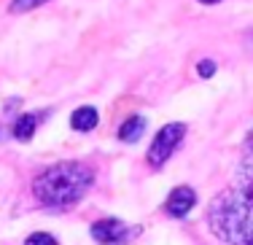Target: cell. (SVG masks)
I'll list each match as a JSON object with an SVG mask.
<instances>
[{
    "mask_svg": "<svg viewBox=\"0 0 253 245\" xmlns=\"http://www.w3.org/2000/svg\"><path fill=\"white\" fill-rule=\"evenodd\" d=\"M49 3V0H11L8 3V11L11 14H27V11L38 8V5Z\"/></svg>",
    "mask_w": 253,
    "mask_h": 245,
    "instance_id": "9",
    "label": "cell"
},
{
    "mask_svg": "<svg viewBox=\"0 0 253 245\" xmlns=\"http://www.w3.org/2000/svg\"><path fill=\"white\" fill-rule=\"evenodd\" d=\"M194 205H197V191L191 186H175L165 202V213L172 218H183V216H189V210Z\"/></svg>",
    "mask_w": 253,
    "mask_h": 245,
    "instance_id": "5",
    "label": "cell"
},
{
    "mask_svg": "<svg viewBox=\"0 0 253 245\" xmlns=\"http://www.w3.org/2000/svg\"><path fill=\"white\" fill-rule=\"evenodd\" d=\"M200 3H205V5H215V3H221V0H200Z\"/></svg>",
    "mask_w": 253,
    "mask_h": 245,
    "instance_id": "13",
    "label": "cell"
},
{
    "mask_svg": "<svg viewBox=\"0 0 253 245\" xmlns=\"http://www.w3.org/2000/svg\"><path fill=\"white\" fill-rule=\"evenodd\" d=\"M186 137V124L183 122H172V124H165L159 132L154 135L151 146H148V154H146V162L159 170L167 159L175 154V148L180 146V140Z\"/></svg>",
    "mask_w": 253,
    "mask_h": 245,
    "instance_id": "3",
    "label": "cell"
},
{
    "mask_svg": "<svg viewBox=\"0 0 253 245\" xmlns=\"http://www.w3.org/2000/svg\"><path fill=\"white\" fill-rule=\"evenodd\" d=\"M245 146H248L251 151H253V129H251V135H248V143H245Z\"/></svg>",
    "mask_w": 253,
    "mask_h": 245,
    "instance_id": "12",
    "label": "cell"
},
{
    "mask_svg": "<svg viewBox=\"0 0 253 245\" xmlns=\"http://www.w3.org/2000/svg\"><path fill=\"white\" fill-rule=\"evenodd\" d=\"M35 127H38V113H22L14 122V137L16 140H33Z\"/></svg>",
    "mask_w": 253,
    "mask_h": 245,
    "instance_id": "8",
    "label": "cell"
},
{
    "mask_svg": "<svg viewBox=\"0 0 253 245\" xmlns=\"http://www.w3.org/2000/svg\"><path fill=\"white\" fill-rule=\"evenodd\" d=\"M208 224L226 245H253V172L243 170L234 186L210 202Z\"/></svg>",
    "mask_w": 253,
    "mask_h": 245,
    "instance_id": "1",
    "label": "cell"
},
{
    "mask_svg": "<svg viewBox=\"0 0 253 245\" xmlns=\"http://www.w3.org/2000/svg\"><path fill=\"white\" fill-rule=\"evenodd\" d=\"M137 232H140V226H129L119 218H100L89 226L92 240L100 245H124L132 237H137Z\"/></svg>",
    "mask_w": 253,
    "mask_h": 245,
    "instance_id": "4",
    "label": "cell"
},
{
    "mask_svg": "<svg viewBox=\"0 0 253 245\" xmlns=\"http://www.w3.org/2000/svg\"><path fill=\"white\" fill-rule=\"evenodd\" d=\"M248 46H251V51H253V30L248 33Z\"/></svg>",
    "mask_w": 253,
    "mask_h": 245,
    "instance_id": "14",
    "label": "cell"
},
{
    "mask_svg": "<svg viewBox=\"0 0 253 245\" xmlns=\"http://www.w3.org/2000/svg\"><path fill=\"white\" fill-rule=\"evenodd\" d=\"M100 124V113L92 108V105H84V108H76L70 113V127L76 132H92L94 127Z\"/></svg>",
    "mask_w": 253,
    "mask_h": 245,
    "instance_id": "6",
    "label": "cell"
},
{
    "mask_svg": "<svg viewBox=\"0 0 253 245\" xmlns=\"http://www.w3.org/2000/svg\"><path fill=\"white\" fill-rule=\"evenodd\" d=\"M215 70H218V65H215L213 59H200V65H197L200 79H210V76H215Z\"/></svg>",
    "mask_w": 253,
    "mask_h": 245,
    "instance_id": "11",
    "label": "cell"
},
{
    "mask_svg": "<svg viewBox=\"0 0 253 245\" xmlns=\"http://www.w3.org/2000/svg\"><path fill=\"white\" fill-rule=\"evenodd\" d=\"M25 245H59V243L54 235H49V232H33L25 240Z\"/></svg>",
    "mask_w": 253,
    "mask_h": 245,
    "instance_id": "10",
    "label": "cell"
},
{
    "mask_svg": "<svg viewBox=\"0 0 253 245\" xmlns=\"http://www.w3.org/2000/svg\"><path fill=\"white\" fill-rule=\"evenodd\" d=\"M146 132V119L143 116H129L126 122L119 127V140L122 143H137Z\"/></svg>",
    "mask_w": 253,
    "mask_h": 245,
    "instance_id": "7",
    "label": "cell"
},
{
    "mask_svg": "<svg viewBox=\"0 0 253 245\" xmlns=\"http://www.w3.org/2000/svg\"><path fill=\"white\" fill-rule=\"evenodd\" d=\"M92 183V167H86L84 162H59L35 175L33 194L49 207H70L84 200Z\"/></svg>",
    "mask_w": 253,
    "mask_h": 245,
    "instance_id": "2",
    "label": "cell"
}]
</instances>
